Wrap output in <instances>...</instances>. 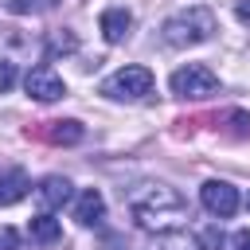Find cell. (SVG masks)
<instances>
[{
	"label": "cell",
	"instance_id": "6da1fadb",
	"mask_svg": "<svg viewBox=\"0 0 250 250\" xmlns=\"http://www.w3.org/2000/svg\"><path fill=\"white\" fill-rule=\"evenodd\" d=\"M129 215L137 227L152 230V234H168V230H180L191 211H188V199L172 188V184H160V180H148V184H137L129 191Z\"/></svg>",
	"mask_w": 250,
	"mask_h": 250
},
{
	"label": "cell",
	"instance_id": "7a4b0ae2",
	"mask_svg": "<svg viewBox=\"0 0 250 250\" xmlns=\"http://www.w3.org/2000/svg\"><path fill=\"white\" fill-rule=\"evenodd\" d=\"M215 31H219L215 12L203 8V4H191V8H184V12H176V16L164 20L160 39H164L168 47H195V43H207Z\"/></svg>",
	"mask_w": 250,
	"mask_h": 250
},
{
	"label": "cell",
	"instance_id": "3957f363",
	"mask_svg": "<svg viewBox=\"0 0 250 250\" xmlns=\"http://www.w3.org/2000/svg\"><path fill=\"white\" fill-rule=\"evenodd\" d=\"M102 94L113 102H141L152 94V70L148 66H121L102 82Z\"/></svg>",
	"mask_w": 250,
	"mask_h": 250
},
{
	"label": "cell",
	"instance_id": "277c9868",
	"mask_svg": "<svg viewBox=\"0 0 250 250\" xmlns=\"http://www.w3.org/2000/svg\"><path fill=\"white\" fill-rule=\"evenodd\" d=\"M168 86H172L176 98H211V94L219 90V78H215L211 66H203V62H188V66L172 70Z\"/></svg>",
	"mask_w": 250,
	"mask_h": 250
},
{
	"label": "cell",
	"instance_id": "5b68a950",
	"mask_svg": "<svg viewBox=\"0 0 250 250\" xmlns=\"http://www.w3.org/2000/svg\"><path fill=\"white\" fill-rule=\"evenodd\" d=\"M199 203L215 215V219H230L238 211V188L227 184V180H207L199 188Z\"/></svg>",
	"mask_w": 250,
	"mask_h": 250
},
{
	"label": "cell",
	"instance_id": "8992f818",
	"mask_svg": "<svg viewBox=\"0 0 250 250\" xmlns=\"http://www.w3.org/2000/svg\"><path fill=\"white\" fill-rule=\"evenodd\" d=\"M23 90H27V98H35V102H59V98L66 94V82L43 62V66H31V70L23 74Z\"/></svg>",
	"mask_w": 250,
	"mask_h": 250
},
{
	"label": "cell",
	"instance_id": "52a82bcc",
	"mask_svg": "<svg viewBox=\"0 0 250 250\" xmlns=\"http://www.w3.org/2000/svg\"><path fill=\"white\" fill-rule=\"evenodd\" d=\"M102 35H105V43H125L129 39V27H133V16H129V8H105L102 12Z\"/></svg>",
	"mask_w": 250,
	"mask_h": 250
},
{
	"label": "cell",
	"instance_id": "ba28073f",
	"mask_svg": "<svg viewBox=\"0 0 250 250\" xmlns=\"http://www.w3.org/2000/svg\"><path fill=\"white\" fill-rule=\"evenodd\" d=\"M35 195H39V203H43L47 211H55V207H62L74 191H70V180H66V176H43L39 188H35Z\"/></svg>",
	"mask_w": 250,
	"mask_h": 250
},
{
	"label": "cell",
	"instance_id": "9c48e42d",
	"mask_svg": "<svg viewBox=\"0 0 250 250\" xmlns=\"http://www.w3.org/2000/svg\"><path fill=\"white\" fill-rule=\"evenodd\" d=\"M27 191H31V180H27L23 168H8V172H0V207L20 203Z\"/></svg>",
	"mask_w": 250,
	"mask_h": 250
},
{
	"label": "cell",
	"instance_id": "30bf717a",
	"mask_svg": "<svg viewBox=\"0 0 250 250\" xmlns=\"http://www.w3.org/2000/svg\"><path fill=\"white\" fill-rule=\"evenodd\" d=\"M102 215H105L102 191H98V188H86V191L78 195V203H74V219H78L82 227H94V223H102Z\"/></svg>",
	"mask_w": 250,
	"mask_h": 250
},
{
	"label": "cell",
	"instance_id": "8fae6325",
	"mask_svg": "<svg viewBox=\"0 0 250 250\" xmlns=\"http://www.w3.org/2000/svg\"><path fill=\"white\" fill-rule=\"evenodd\" d=\"M43 137H47L51 145H78V141H82V125H78L74 117H66V121H47Z\"/></svg>",
	"mask_w": 250,
	"mask_h": 250
},
{
	"label": "cell",
	"instance_id": "7c38bea8",
	"mask_svg": "<svg viewBox=\"0 0 250 250\" xmlns=\"http://www.w3.org/2000/svg\"><path fill=\"white\" fill-rule=\"evenodd\" d=\"M148 250H203L195 234H184V230H168V234H156Z\"/></svg>",
	"mask_w": 250,
	"mask_h": 250
},
{
	"label": "cell",
	"instance_id": "4fadbf2b",
	"mask_svg": "<svg viewBox=\"0 0 250 250\" xmlns=\"http://www.w3.org/2000/svg\"><path fill=\"white\" fill-rule=\"evenodd\" d=\"M27 230H31V238L35 242H59V234H62V227H59V219H51V215H35L31 223H27Z\"/></svg>",
	"mask_w": 250,
	"mask_h": 250
},
{
	"label": "cell",
	"instance_id": "5bb4252c",
	"mask_svg": "<svg viewBox=\"0 0 250 250\" xmlns=\"http://www.w3.org/2000/svg\"><path fill=\"white\" fill-rule=\"evenodd\" d=\"M8 8H12L16 16H43V12H55L59 0H12Z\"/></svg>",
	"mask_w": 250,
	"mask_h": 250
},
{
	"label": "cell",
	"instance_id": "9a60e30c",
	"mask_svg": "<svg viewBox=\"0 0 250 250\" xmlns=\"http://www.w3.org/2000/svg\"><path fill=\"white\" fill-rule=\"evenodd\" d=\"M78 47V39L70 35V31H55L51 39H47V59H55V55H66V51H74Z\"/></svg>",
	"mask_w": 250,
	"mask_h": 250
},
{
	"label": "cell",
	"instance_id": "2e32d148",
	"mask_svg": "<svg viewBox=\"0 0 250 250\" xmlns=\"http://www.w3.org/2000/svg\"><path fill=\"white\" fill-rule=\"evenodd\" d=\"M195 238H199L203 250H219V246H223V230H219V227H207V230H199Z\"/></svg>",
	"mask_w": 250,
	"mask_h": 250
},
{
	"label": "cell",
	"instance_id": "e0dca14e",
	"mask_svg": "<svg viewBox=\"0 0 250 250\" xmlns=\"http://www.w3.org/2000/svg\"><path fill=\"white\" fill-rule=\"evenodd\" d=\"M16 86V62L12 59H0V94H8Z\"/></svg>",
	"mask_w": 250,
	"mask_h": 250
},
{
	"label": "cell",
	"instance_id": "ac0fdd59",
	"mask_svg": "<svg viewBox=\"0 0 250 250\" xmlns=\"http://www.w3.org/2000/svg\"><path fill=\"white\" fill-rule=\"evenodd\" d=\"M20 230L16 227H0V250H20Z\"/></svg>",
	"mask_w": 250,
	"mask_h": 250
},
{
	"label": "cell",
	"instance_id": "d6986e66",
	"mask_svg": "<svg viewBox=\"0 0 250 250\" xmlns=\"http://www.w3.org/2000/svg\"><path fill=\"white\" fill-rule=\"evenodd\" d=\"M230 250H250V230H238L230 238Z\"/></svg>",
	"mask_w": 250,
	"mask_h": 250
},
{
	"label": "cell",
	"instance_id": "ffe728a7",
	"mask_svg": "<svg viewBox=\"0 0 250 250\" xmlns=\"http://www.w3.org/2000/svg\"><path fill=\"white\" fill-rule=\"evenodd\" d=\"M234 12H238V20H242V23H250V0H238V8H234Z\"/></svg>",
	"mask_w": 250,
	"mask_h": 250
},
{
	"label": "cell",
	"instance_id": "44dd1931",
	"mask_svg": "<svg viewBox=\"0 0 250 250\" xmlns=\"http://www.w3.org/2000/svg\"><path fill=\"white\" fill-rule=\"evenodd\" d=\"M246 207H250V195H246Z\"/></svg>",
	"mask_w": 250,
	"mask_h": 250
},
{
	"label": "cell",
	"instance_id": "7402d4cb",
	"mask_svg": "<svg viewBox=\"0 0 250 250\" xmlns=\"http://www.w3.org/2000/svg\"><path fill=\"white\" fill-rule=\"evenodd\" d=\"M4 4H12V0H4Z\"/></svg>",
	"mask_w": 250,
	"mask_h": 250
}]
</instances>
